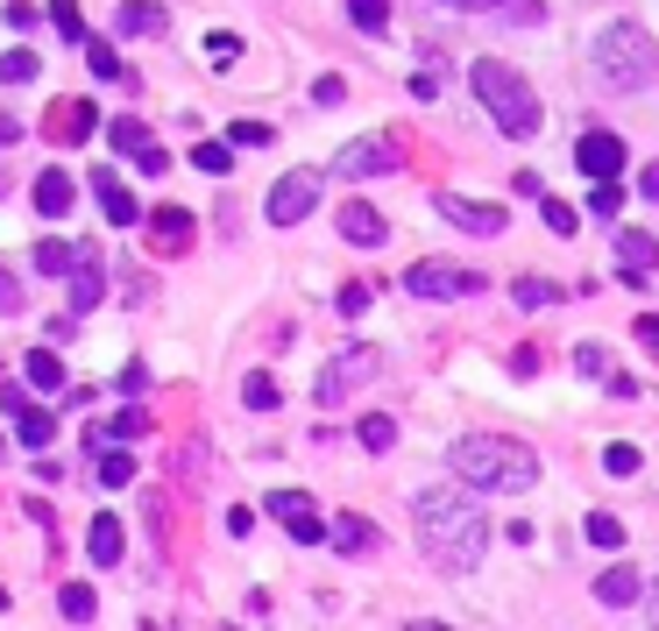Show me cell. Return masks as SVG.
<instances>
[{
    "label": "cell",
    "mask_w": 659,
    "mask_h": 631,
    "mask_svg": "<svg viewBox=\"0 0 659 631\" xmlns=\"http://www.w3.org/2000/svg\"><path fill=\"white\" fill-rule=\"evenodd\" d=\"M412 511H419V546L433 553V568L469 575L482 561V546H490V511H482L469 490H425Z\"/></svg>",
    "instance_id": "1"
},
{
    "label": "cell",
    "mask_w": 659,
    "mask_h": 631,
    "mask_svg": "<svg viewBox=\"0 0 659 631\" xmlns=\"http://www.w3.org/2000/svg\"><path fill=\"white\" fill-rule=\"evenodd\" d=\"M454 475L482 496H503V490H532L539 483V454L525 440H503V433H469L454 440Z\"/></svg>",
    "instance_id": "2"
},
{
    "label": "cell",
    "mask_w": 659,
    "mask_h": 631,
    "mask_svg": "<svg viewBox=\"0 0 659 631\" xmlns=\"http://www.w3.org/2000/svg\"><path fill=\"white\" fill-rule=\"evenodd\" d=\"M469 86H475V100L490 107V121L503 128L511 142H525L539 136V100H532V86L518 79L503 57H475V71H469Z\"/></svg>",
    "instance_id": "3"
},
{
    "label": "cell",
    "mask_w": 659,
    "mask_h": 631,
    "mask_svg": "<svg viewBox=\"0 0 659 631\" xmlns=\"http://www.w3.org/2000/svg\"><path fill=\"white\" fill-rule=\"evenodd\" d=\"M596 79L610 92H646L659 79V43L638 22H610L596 36Z\"/></svg>",
    "instance_id": "4"
},
{
    "label": "cell",
    "mask_w": 659,
    "mask_h": 631,
    "mask_svg": "<svg viewBox=\"0 0 659 631\" xmlns=\"http://www.w3.org/2000/svg\"><path fill=\"white\" fill-rule=\"evenodd\" d=\"M263 511H269V519H277V525H284L298 546H319V540H326V519H319V504H313L305 490H277Z\"/></svg>",
    "instance_id": "5"
},
{
    "label": "cell",
    "mask_w": 659,
    "mask_h": 631,
    "mask_svg": "<svg viewBox=\"0 0 659 631\" xmlns=\"http://www.w3.org/2000/svg\"><path fill=\"white\" fill-rule=\"evenodd\" d=\"M490 277H475V270H454V263H412L404 270V292H419V298H469L482 292Z\"/></svg>",
    "instance_id": "6"
},
{
    "label": "cell",
    "mask_w": 659,
    "mask_h": 631,
    "mask_svg": "<svg viewBox=\"0 0 659 631\" xmlns=\"http://www.w3.org/2000/svg\"><path fill=\"white\" fill-rule=\"evenodd\" d=\"M313 206H319V170H291V178H277V193H269V227H298Z\"/></svg>",
    "instance_id": "7"
},
{
    "label": "cell",
    "mask_w": 659,
    "mask_h": 631,
    "mask_svg": "<svg viewBox=\"0 0 659 631\" xmlns=\"http://www.w3.org/2000/svg\"><path fill=\"white\" fill-rule=\"evenodd\" d=\"M362 376H376V348H347V355H334V362L319 369L313 397H319V405H334V397H347V391L362 384Z\"/></svg>",
    "instance_id": "8"
},
{
    "label": "cell",
    "mask_w": 659,
    "mask_h": 631,
    "mask_svg": "<svg viewBox=\"0 0 659 631\" xmlns=\"http://www.w3.org/2000/svg\"><path fill=\"white\" fill-rule=\"evenodd\" d=\"M433 214H440V220H454L461 235H482V241H496V235H503V206H482V199H461V193H440V199H433Z\"/></svg>",
    "instance_id": "9"
},
{
    "label": "cell",
    "mask_w": 659,
    "mask_h": 631,
    "mask_svg": "<svg viewBox=\"0 0 659 631\" xmlns=\"http://www.w3.org/2000/svg\"><path fill=\"white\" fill-rule=\"evenodd\" d=\"M404 164V142L397 136H370V142H347L341 149V178H370V170H397Z\"/></svg>",
    "instance_id": "10"
},
{
    "label": "cell",
    "mask_w": 659,
    "mask_h": 631,
    "mask_svg": "<svg viewBox=\"0 0 659 631\" xmlns=\"http://www.w3.org/2000/svg\"><path fill=\"white\" fill-rule=\"evenodd\" d=\"M107 136H114V149H121V157H135L142 170H164V142L149 136V128L135 121V114H114V128H107Z\"/></svg>",
    "instance_id": "11"
},
{
    "label": "cell",
    "mask_w": 659,
    "mask_h": 631,
    "mask_svg": "<svg viewBox=\"0 0 659 631\" xmlns=\"http://www.w3.org/2000/svg\"><path fill=\"white\" fill-rule=\"evenodd\" d=\"M574 164L589 170V178H617V170H624V142H617L610 128H589V136L574 142Z\"/></svg>",
    "instance_id": "12"
},
{
    "label": "cell",
    "mask_w": 659,
    "mask_h": 631,
    "mask_svg": "<svg viewBox=\"0 0 659 631\" xmlns=\"http://www.w3.org/2000/svg\"><path fill=\"white\" fill-rule=\"evenodd\" d=\"M107 298V263H100V248H79V263H71V305H79V313H92V305Z\"/></svg>",
    "instance_id": "13"
},
{
    "label": "cell",
    "mask_w": 659,
    "mask_h": 631,
    "mask_svg": "<svg viewBox=\"0 0 659 631\" xmlns=\"http://www.w3.org/2000/svg\"><path fill=\"white\" fill-rule=\"evenodd\" d=\"M341 235L355 241V248H383V235H391V220L376 214V206H362V199H347L341 206Z\"/></svg>",
    "instance_id": "14"
},
{
    "label": "cell",
    "mask_w": 659,
    "mask_h": 631,
    "mask_svg": "<svg viewBox=\"0 0 659 631\" xmlns=\"http://www.w3.org/2000/svg\"><path fill=\"white\" fill-rule=\"evenodd\" d=\"M617 263H624V277L638 284L646 270H659V241L646 235V227H624V235H617Z\"/></svg>",
    "instance_id": "15"
},
{
    "label": "cell",
    "mask_w": 659,
    "mask_h": 631,
    "mask_svg": "<svg viewBox=\"0 0 659 631\" xmlns=\"http://www.w3.org/2000/svg\"><path fill=\"white\" fill-rule=\"evenodd\" d=\"M71 199H79L71 170H43V178H36V214H43V220H65V214H71Z\"/></svg>",
    "instance_id": "16"
},
{
    "label": "cell",
    "mask_w": 659,
    "mask_h": 631,
    "mask_svg": "<svg viewBox=\"0 0 659 631\" xmlns=\"http://www.w3.org/2000/svg\"><path fill=\"white\" fill-rule=\"evenodd\" d=\"M8 418H14V433H22V447H29V454L57 440V418H50V412H36L29 397H8Z\"/></svg>",
    "instance_id": "17"
},
{
    "label": "cell",
    "mask_w": 659,
    "mask_h": 631,
    "mask_svg": "<svg viewBox=\"0 0 659 631\" xmlns=\"http://www.w3.org/2000/svg\"><path fill=\"white\" fill-rule=\"evenodd\" d=\"M43 128H50V142H86L92 136V107L86 100H57Z\"/></svg>",
    "instance_id": "18"
},
{
    "label": "cell",
    "mask_w": 659,
    "mask_h": 631,
    "mask_svg": "<svg viewBox=\"0 0 659 631\" xmlns=\"http://www.w3.org/2000/svg\"><path fill=\"white\" fill-rule=\"evenodd\" d=\"M638 597H646V582H638L631 568H610V575H596V603L624 610V603H638Z\"/></svg>",
    "instance_id": "19"
},
{
    "label": "cell",
    "mask_w": 659,
    "mask_h": 631,
    "mask_svg": "<svg viewBox=\"0 0 659 631\" xmlns=\"http://www.w3.org/2000/svg\"><path fill=\"white\" fill-rule=\"evenodd\" d=\"M92 193H100V206H107V220L114 227H135L142 214H135V199L121 193V185H114V170H92Z\"/></svg>",
    "instance_id": "20"
},
{
    "label": "cell",
    "mask_w": 659,
    "mask_h": 631,
    "mask_svg": "<svg viewBox=\"0 0 659 631\" xmlns=\"http://www.w3.org/2000/svg\"><path fill=\"white\" fill-rule=\"evenodd\" d=\"M149 227H157V248H164V256H185V248H191V214H178V206H164Z\"/></svg>",
    "instance_id": "21"
},
{
    "label": "cell",
    "mask_w": 659,
    "mask_h": 631,
    "mask_svg": "<svg viewBox=\"0 0 659 631\" xmlns=\"http://www.w3.org/2000/svg\"><path fill=\"white\" fill-rule=\"evenodd\" d=\"M86 553H92L100 568L121 561V519H107V511H100V519H92V532H86Z\"/></svg>",
    "instance_id": "22"
},
{
    "label": "cell",
    "mask_w": 659,
    "mask_h": 631,
    "mask_svg": "<svg viewBox=\"0 0 659 631\" xmlns=\"http://www.w3.org/2000/svg\"><path fill=\"white\" fill-rule=\"evenodd\" d=\"M121 36H164V8H157V0H128V8H121Z\"/></svg>",
    "instance_id": "23"
},
{
    "label": "cell",
    "mask_w": 659,
    "mask_h": 631,
    "mask_svg": "<svg viewBox=\"0 0 659 631\" xmlns=\"http://www.w3.org/2000/svg\"><path fill=\"white\" fill-rule=\"evenodd\" d=\"M355 440H362V447H370V454L397 447V418H391V412H370V418H362V426H355Z\"/></svg>",
    "instance_id": "24"
},
{
    "label": "cell",
    "mask_w": 659,
    "mask_h": 631,
    "mask_svg": "<svg viewBox=\"0 0 659 631\" xmlns=\"http://www.w3.org/2000/svg\"><path fill=\"white\" fill-rule=\"evenodd\" d=\"M29 384H36V391H57V384H65V362H57V348H29Z\"/></svg>",
    "instance_id": "25"
},
{
    "label": "cell",
    "mask_w": 659,
    "mask_h": 631,
    "mask_svg": "<svg viewBox=\"0 0 659 631\" xmlns=\"http://www.w3.org/2000/svg\"><path fill=\"white\" fill-rule=\"evenodd\" d=\"M347 22L370 29V36H383V29H391V0H347Z\"/></svg>",
    "instance_id": "26"
},
{
    "label": "cell",
    "mask_w": 659,
    "mask_h": 631,
    "mask_svg": "<svg viewBox=\"0 0 659 631\" xmlns=\"http://www.w3.org/2000/svg\"><path fill=\"white\" fill-rule=\"evenodd\" d=\"M71 263H79V248H65V241H36V270H43V277H71Z\"/></svg>",
    "instance_id": "27"
},
{
    "label": "cell",
    "mask_w": 659,
    "mask_h": 631,
    "mask_svg": "<svg viewBox=\"0 0 659 631\" xmlns=\"http://www.w3.org/2000/svg\"><path fill=\"white\" fill-rule=\"evenodd\" d=\"M36 71H43V57H36V50H8V57H0V86H29Z\"/></svg>",
    "instance_id": "28"
},
{
    "label": "cell",
    "mask_w": 659,
    "mask_h": 631,
    "mask_svg": "<svg viewBox=\"0 0 659 631\" xmlns=\"http://www.w3.org/2000/svg\"><path fill=\"white\" fill-rule=\"evenodd\" d=\"M589 214H596V220H617V214H624V185H617V178H596Z\"/></svg>",
    "instance_id": "29"
},
{
    "label": "cell",
    "mask_w": 659,
    "mask_h": 631,
    "mask_svg": "<svg viewBox=\"0 0 659 631\" xmlns=\"http://www.w3.org/2000/svg\"><path fill=\"white\" fill-rule=\"evenodd\" d=\"M326 540H334L341 553H362V546H370V540H376V532H370V525H362V519H334V525H326Z\"/></svg>",
    "instance_id": "30"
},
{
    "label": "cell",
    "mask_w": 659,
    "mask_h": 631,
    "mask_svg": "<svg viewBox=\"0 0 659 631\" xmlns=\"http://www.w3.org/2000/svg\"><path fill=\"white\" fill-rule=\"evenodd\" d=\"M227 164H235V142H199L191 149V170H206V178H220Z\"/></svg>",
    "instance_id": "31"
},
{
    "label": "cell",
    "mask_w": 659,
    "mask_h": 631,
    "mask_svg": "<svg viewBox=\"0 0 659 631\" xmlns=\"http://www.w3.org/2000/svg\"><path fill=\"white\" fill-rule=\"evenodd\" d=\"M57 610H65L71 624H86V618H92L100 603H92V589H86V582H65V597H57Z\"/></svg>",
    "instance_id": "32"
},
{
    "label": "cell",
    "mask_w": 659,
    "mask_h": 631,
    "mask_svg": "<svg viewBox=\"0 0 659 631\" xmlns=\"http://www.w3.org/2000/svg\"><path fill=\"white\" fill-rule=\"evenodd\" d=\"M235 57H242V36L235 29H213L206 36V65H235Z\"/></svg>",
    "instance_id": "33"
},
{
    "label": "cell",
    "mask_w": 659,
    "mask_h": 631,
    "mask_svg": "<svg viewBox=\"0 0 659 631\" xmlns=\"http://www.w3.org/2000/svg\"><path fill=\"white\" fill-rule=\"evenodd\" d=\"M100 483H107V490L135 483V454H100Z\"/></svg>",
    "instance_id": "34"
},
{
    "label": "cell",
    "mask_w": 659,
    "mask_h": 631,
    "mask_svg": "<svg viewBox=\"0 0 659 631\" xmlns=\"http://www.w3.org/2000/svg\"><path fill=\"white\" fill-rule=\"evenodd\" d=\"M269 136H277L269 121H235V128H227V142H235V149H263Z\"/></svg>",
    "instance_id": "35"
},
{
    "label": "cell",
    "mask_w": 659,
    "mask_h": 631,
    "mask_svg": "<svg viewBox=\"0 0 659 631\" xmlns=\"http://www.w3.org/2000/svg\"><path fill=\"white\" fill-rule=\"evenodd\" d=\"M603 469H610V475H638V447H631V440H610V447H603Z\"/></svg>",
    "instance_id": "36"
},
{
    "label": "cell",
    "mask_w": 659,
    "mask_h": 631,
    "mask_svg": "<svg viewBox=\"0 0 659 631\" xmlns=\"http://www.w3.org/2000/svg\"><path fill=\"white\" fill-rule=\"evenodd\" d=\"M539 220H547L553 235H574V206H560V199H547V193H539Z\"/></svg>",
    "instance_id": "37"
},
{
    "label": "cell",
    "mask_w": 659,
    "mask_h": 631,
    "mask_svg": "<svg viewBox=\"0 0 659 631\" xmlns=\"http://www.w3.org/2000/svg\"><path fill=\"white\" fill-rule=\"evenodd\" d=\"M589 540H596V546H624V525H617L610 511H596V519H589Z\"/></svg>",
    "instance_id": "38"
},
{
    "label": "cell",
    "mask_w": 659,
    "mask_h": 631,
    "mask_svg": "<svg viewBox=\"0 0 659 631\" xmlns=\"http://www.w3.org/2000/svg\"><path fill=\"white\" fill-rule=\"evenodd\" d=\"M334 305H341L347 319H362V313H370V284H341V298H334Z\"/></svg>",
    "instance_id": "39"
},
{
    "label": "cell",
    "mask_w": 659,
    "mask_h": 631,
    "mask_svg": "<svg viewBox=\"0 0 659 631\" xmlns=\"http://www.w3.org/2000/svg\"><path fill=\"white\" fill-rule=\"evenodd\" d=\"M574 369H581V376H603V369H610V355L596 348V341H581V348H574Z\"/></svg>",
    "instance_id": "40"
},
{
    "label": "cell",
    "mask_w": 659,
    "mask_h": 631,
    "mask_svg": "<svg viewBox=\"0 0 659 631\" xmlns=\"http://www.w3.org/2000/svg\"><path fill=\"white\" fill-rule=\"evenodd\" d=\"M86 65L100 71V79H121V57H114L107 43H86Z\"/></svg>",
    "instance_id": "41"
},
{
    "label": "cell",
    "mask_w": 659,
    "mask_h": 631,
    "mask_svg": "<svg viewBox=\"0 0 659 631\" xmlns=\"http://www.w3.org/2000/svg\"><path fill=\"white\" fill-rule=\"evenodd\" d=\"M242 397H248L256 412H269V405H277V384H269V376H248V384H242Z\"/></svg>",
    "instance_id": "42"
},
{
    "label": "cell",
    "mask_w": 659,
    "mask_h": 631,
    "mask_svg": "<svg viewBox=\"0 0 659 631\" xmlns=\"http://www.w3.org/2000/svg\"><path fill=\"white\" fill-rule=\"evenodd\" d=\"M50 14H57V29H65V36H71V43H79V36H86V22H79V0H57V8H50Z\"/></svg>",
    "instance_id": "43"
},
{
    "label": "cell",
    "mask_w": 659,
    "mask_h": 631,
    "mask_svg": "<svg viewBox=\"0 0 659 631\" xmlns=\"http://www.w3.org/2000/svg\"><path fill=\"white\" fill-rule=\"evenodd\" d=\"M142 426H149V412H142V405H128L121 418H114V440H135V433H142Z\"/></svg>",
    "instance_id": "44"
},
{
    "label": "cell",
    "mask_w": 659,
    "mask_h": 631,
    "mask_svg": "<svg viewBox=\"0 0 659 631\" xmlns=\"http://www.w3.org/2000/svg\"><path fill=\"white\" fill-rule=\"evenodd\" d=\"M553 292H547V284H539V277H525V284H518V305H525V313H539V305H547Z\"/></svg>",
    "instance_id": "45"
},
{
    "label": "cell",
    "mask_w": 659,
    "mask_h": 631,
    "mask_svg": "<svg viewBox=\"0 0 659 631\" xmlns=\"http://www.w3.org/2000/svg\"><path fill=\"white\" fill-rule=\"evenodd\" d=\"M0 313H8V319L22 313V292H14V277H8V270H0Z\"/></svg>",
    "instance_id": "46"
},
{
    "label": "cell",
    "mask_w": 659,
    "mask_h": 631,
    "mask_svg": "<svg viewBox=\"0 0 659 631\" xmlns=\"http://www.w3.org/2000/svg\"><path fill=\"white\" fill-rule=\"evenodd\" d=\"M412 100H440V71H419V79H412Z\"/></svg>",
    "instance_id": "47"
},
{
    "label": "cell",
    "mask_w": 659,
    "mask_h": 631,
    "mask_svg": "<svg viewBox=\"0 0 659 631\" xmlns=\"http://www.w3.org/2000/svg\"><path fill=\"white\" fill-rule=\"evenodd\" d=\"M14 142H22V121H14V114L0 107V149H14Z\"/></svg>",
    "instance_id": "48"
},
{
    "label": "cell",
    "mask_w": 659,
    "mask_h": 631,
    "mask_svg": "<svg viewBox=\"0 0 659 631\" xmlns=\"http://www.w3.org/2000/svg\"><path fill=\"white\" fill-rule=\"evenodd\" d=\"M638 193H646V199L659 206V164H646V170H638Z\"/></svg>",
    "instance_id": "49"
},
{
    "label": "cell",
    "mask_w": 659,
    "mask_h": 631,
    "mask_svg": "<svg viewBox=\"0 0 659 631\" xmlns=\"http://www.w3.org/2000/svg\"><path fill=\"white\" fill-rule=\"evenodd\" d=\"M638 341H646V348L659 355V313H646V319H638Z\"/></svg>",
    "instance_id": "50"
},
{
    "label": "cell",
    "mask_w": 659,
    "mask_h": 631,
    "mask_svg": "<svg viewBox=\"0 0 659 631\" xmlns=\"http://www.w3.org/2000/svg\"><path fill=\"white\" fill-rule=\"evenodd\" d=\"M447 8H461V14H475V8H503V0H447Z\"/></svg>",
    "instance_id": "51"
},
{
    "label": "cell",
    "mask_w": 659,
    "mask_h": 631,
    "mask_svg": "<svg viewBox=\"0 0 659 631\" xmlns=\"http://www.w3.org/2000/svg\"><path fill=\"white\" fill-rule=\"evenodd\" d=\"M652 618H659V589H652Z\"/></svg>",
    "instance_id": "52"
},
{
    "label": "cell",
    "mask_w": 659,
    "mask_h": 631,
    "mask_svg": "<svg viewBox=\"0 0 659 631\" xmlns=\"http://www.w3.org/2000/svg\"><path fill=\"white\" fill-rule=\"evenodd\" d=\"M0 610H8V589H0Z\"/></svg>",
    "instance_id": "53"
}]
</instances>
